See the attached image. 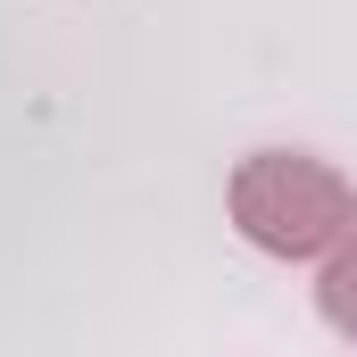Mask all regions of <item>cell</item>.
<instances>
[{"label": "cell", "mask_w": 357, "mask_h": 357, "mask_svg": "<svg viewBox=\"0 0 357 357\" xmlns=\"http://www.w3.org/2000/svg\"><path fill=\"white\" fill-rule=\"evenodd\" d=\"M357 216V191L324 158H291V150H266V158H250L241 175H233V225L274 250V258H316V250H333L341 233H349Z\"/></svg>", "instance_id": "cell-1"}, {"label": "cell", "mask_w": 357, "mask_h": 357, "mask_svg": "<svg viewBox=\"0 0 357 357\" xmlns=\"http://www.w3.org/2000/svg\"><path fill=\"white\" fill-rule=\"evenodd\" d=\"M324 316L357 341V216H349V233H341V258L324 266Z\"/></svg>", "instance_id": "cell-2"}]
</instances>
